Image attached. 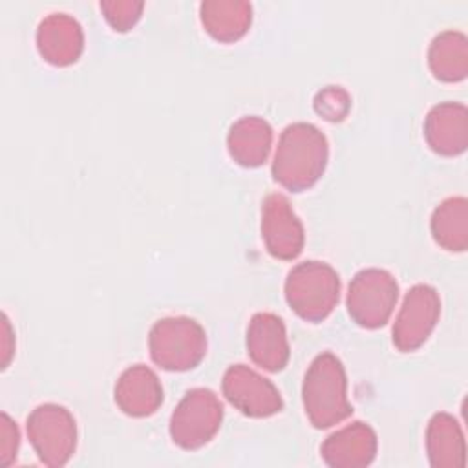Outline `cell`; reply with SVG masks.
<instances>
[{
	"label": "cell",
	"instance_id": "cell-12",
	"mask_svg": "<svg viewBox=\"0 0 468 468\" xmlns=\"http://www.w3.org/2000/svg\"><path fill=\"white\" fill-rule=\"evenodd\" d=\"M247 353L250 360L267 369L280 371L289 360V342L285 325L272 313H258L247 327Z\"/></svg>",
	"mask_w": 468,
	"mask_h": 468
},
{
	"label": "cell",
	"instance_id": "cell-13",
	"mask_svg": "<svg viewBox=\"0 0 468 468\" xmlns=\"http://www.w3.org/2000/svg\"><path fill=\"white\" fill-rule=\"evenodd\" d=\"M37 48L46 62L53 66H69L82 53V27L69 15L53 13L38 24Z\"/></svg>",
	"mask_w": 468,
	"mask_h": 468
},
{
	"label": "cell",
	"instance_id": "cell-20",
	"mask_svg": "<svg viewBox=\"0 0 468 468\" xmlns=\"http://www.w3.org/2000/svg\"><path fill=\"white\" fill-rule=\"evenodd\" d=\"M433 239L446 250H464L468 245V203L464 197L442 201L431 216Z\"/></svg>",
	"mask_w": 468,
	"mask_h": 468
},
{
	"label": "cell",
	"instance_id": "cell-1",
	"mask_svg": "<svg viewBox=\"0 0 468 468\" xmlns=\"http://www.w3.org/2000/svg\"><path fill=\"white\" fill-rule=\"evenodd\" d=\"M327 157L329 148L325 135L309 122H294L280 135L272 161V176L283 188L302 192L322 177Z\"/></svg>",
	"mask_w": 468,
	"mask_h": 468
},
{
	"label": "cell",
	"instance_id": "cell-14",
	"mask_svg": "<svg viewBox=\"0 0 468 468\" xmlns=\"http://www.w3.org/2000/svg\"><path fill=\"white\" fill-rule=\"evenodd\" d=\"M428 146L441 155H459L468 144V113L459 102H442L430 110L424 121Z\"/></svg>",
	"mask_w": 468,
	"mask_h": 468
},
{
	"label": "cell",
	"instance_id": "cell-16",
	"mask_svg": "<svg viewBox=\"0 0 468 468\" xmlns=\"http://www.w3.org/2000/svg\"><path fill=\"white\" fill-rule=\"evenodd\" d=\"M272 130L261 117L249 115L236 121L227 135L230 157L241 166H260L271 150Z\"/></svg>",
	"mask_w": 468,
	"mask_h": 468
},
{
	"label": "cell",
	"instance_id": "cell-6",
	"mask_svg": "<svg viewBox=\"0 0 468 468\" xmlns=\"http://www.w3.org/2000/svg\"><path fill=\"white\" fill-rule=\"evenodd\" d=\"M27 437L38 459L48 466H64L77 446L73 415L58 404L37 406L26 422Z\"/></svg>",
	"mask_w": 468,
	"mask_h": 468
},
{
	"label": "cell",
	"instance_id": "cell-9",
	"mask_svg": "<svg viewBox=\"0 0 468 468\" xmlns=\"http://www.w3.org/2000/svg\"><path fill=\"white\" fill-rule=\"evenodd\" d=\"M221 386L227 400L247 417H271L283 408L276 386L243 364L230 366Z\"/></svg>",
	"mask_w": 468,
	"mask_h": 468
},
{
	"label": "cell",
	"instance_id": "cell-21",
	"mask_svg": "<svg viewBox=\"0 0 468 468\" xmlns=\"http://www.w3.org/2000/svg\"><path fill=\"white\" fill-rule=\"evenodd\" d=\"M351 101L346 90L340 86H327L325 90L318 91L314 97V110L325 121H342L349 112Z\"/></svg>",
	"mask_w": 468,
	"mask_h": 468
},
{
	"label": "cell",
	"instance_id": "cell-24",
	"mask_svg": "<svg viewBox=\"0 0 468 468\" xmlns=\"http://www.w3.org/2000/svg\"><path fill=\"white\" fill-rule=\"evenodd\" d=\"M2 322H4V338H2V367H7L9 364V358H11V353H13V347L9 346L11 342V325H9V320L5 314H2Z\"/></svg>",
	"mask_w": 468,
	"mask_h": 468
},
{
	"label": "cell",
	"instance_id": "cell-4",
	"mask_svg": "<svg viewBox=\"0 0 468 468\" xmlns=\"http://www.w3.org/2000/svg\"><path fill=\"white\" fill-rule=\"evenodd\" d=\"M152 360L166 371L196 367L207 353L205 329L192 318L170 316L157 320L148 335Z\"/></svg>",
	"mask_w": 468,
	"mask_h": 468
},
{
	"label": "cell",
	"instance_id": "cell-15",
	"mask_svg": "<svg viewBox=\"0 0 468 468\" xmlns=\"http://www.w3.org/2000/svg\"><path fill=\"white\" fill-rule=\"evenodd\" d=\"M163 402V388L157 375L135 364L128 367L115 384V404L130 417L152 415Z\"/></svg>",
	"mask_w": 468,
	"mask_h": 468
},
{
	"label": "cell",
	"instance_id": "cell-22",
	"mask_svg": "<svg viewBox=\"0 0 468 468\" xmlns=\"http://www.w3.org/2000/svg\"><path fill=\"white\" fill-rule=\"evenodd\" d=\"M143 2H101L106 20L115 31H128L141 16Z\"/></svg>",
	"mask_w": 468,
	"mask_h": 468
},
{
	"label": "cell",
	"instance_id": "cell-18",
	"mask_svg": "<svg viewBox=\"0 0 468 468\" xmlns=\"http://www.w3.org/2000/svg\"><path fill=\"white\" fill-rule=\"evenodd\" d=\"M428 64L435 79L442 82H457L468 71V42L463 33L444 31L431 40Z\"/></svg>",
	"mask_w": 468,
	"mask_h": 468
},
{
	"label": "cell",
	"instance_id": "cell-2",
	"mask_svg": "<svg viewBox=\"0 0 468 468\" xmlns=\"http://www.w3.org/2000/svg\"><path fill=\"white\" fill-rule=\"evenodd\" d=\"M302 399L314 428H331L353 413L342 362L329 351L318 355L303 377Z\"/></svg>",
	"mask_w": 468,
	"mask_h": 468
},
{
	"label": "cell",
	"instance_id": "cell-11",
	"mask_svg": "<svg viewBox=\"0 0 468 468\" xmlns=\"http://www.w3.org/2000/svg\"><path fill=\"white\" fill-rule=\"evenodd\" d=\"M320 452L331 468H362L377 455V433L366 422L356 420L331 433Z\"/></svg>",
	"mask_w": 468,
	"mask_h": 468
},
{
	"label": "cell",
	"instance_id": "cell-7",
	"mask_svg": "<svg viewBox=\"0 0 468 468\" xmlns=\"http://www.w3.org/2000/svg\"><path fill=\"white\" fill-rule=\"evenodd\" d=\"M395 278L382 269H364L355 274L347 291L349 316L366 329L382 327L397 303Z\"/></svg>",
	"mask_w": 468,
	"mask_h": 468
},
{
	"label": "cell",
	"instance_id": "cell-10",
	"mask_svg": "<svg viewBox=\"0 0 468 468\" xmlns=\"http://www.w3.org/2000/svg\"><path fill=\"white\" fill-rule=\"evenodd\" d=\"M261 238L271 256L294 260L303 249V227L282 194H269L261 207Z\"/></svg>",
	"mask_w": 468,
	"mask_h": 468
},
{
	"label": "cell",
	"instance_id": "cell-5",
	"mask_svg": "<svg viewBox=\"0 0 468 468\" xmlns=\"http://www.w3.org/2000/svg\"><path fill=\"white\" fill-rule=\"evenodd\" d=\"M223 419V406L214 391H186L170 417V437L183 450H197L212 441Z\"/></svg>",
	"mask_w": 468,
	"mask_h": 468
},
{
	"label": "cell",
	"instance_id": "cell-3",
	"mask_svg": "<svg viewBox=\"0 0 468 468\" xmlns=\"http://www.w3.org/2000/svg\"><path fill=\"white\" fill-rule=\"evenodd\" d=\"M340 278L324 261H303L291 269L285 280V298L291 309L307 322H322L338 303Z\"/></svg>",
	"mask_w": 468,
	"mask_h": 468
},
{
	"label": "cell",
	"instance_id": "cell-17",
	"mask_svg": "<svg viewBox=\"0 0 468 468\" xmlns=\"http://www.w3.org/2000/svg\"><path fill=\"white\" fill-rule=\"evenodd\" d=\"M426 452L433 468H461L464 464V437L457 420L435 413L426 428Z\"/></svg>",
	"mask_w": 468,
	"mask_h": 468
},
{
	"label": "cell",
	"instance_id": "cell-19",
	"mask_svg": "<svg viewBox=\"0 0 468 468\" xmlns=\"http://www.w3.org/2000/svg\"><path fill=\"white\" fill-rule=\"evenodd\" d=\"M250 4L247 2H203L201 22L219 42L241 38L250 26Z\"/></svg>",
	"mask_w": 468,
	"mask_h": 468
},
{
	"label": "cell",
	"instance_id": "cell-8",
	"mask_svg": "<svg viewBox=\"0 0 468 468\" xmlns=\"http://www.w3.org/2000/svg\"><path fill=\"white\" fill-rule=\"evenodd\" d=\"M441 313V300L433 287L413 285L397 314L393 325V344L399 351L419 349L433 331Z\"/></svg>",
	"mask_w": 468,
	"mask_h": 468
},
{
	"label": "cell",
	"instance_id": "cell-23",
	"mask_svg": "<svg viewBox=\"0 0 468 468\" xmlns=\"http://www.w3.org/2000/svg\"><path fill=\"white\" fill-rule=\"evenodd\" d=\"M18 428L9 419L7 413H2L0 420V464L9 466L18 452Z\"/></svg>",
	"mask_w": 468,
	"mask_h": 468
}]
</instances>
